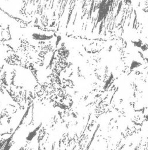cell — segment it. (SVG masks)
<instances>
[{
	"label": "cell",
	"instance_id": "cell-1",
	"mask_svg": "<svg viewBox=\"0 0 148 150\" xmlns=\"http://www.w3.org/2000/svg\"><path fill=\"white\" fill-rule=\"evenodd\" d=\"M0 8L64 36L134 41L140 29L136 0H0Z\"/></svg>",
	"mask_w": 148,
	"mask_h": 150
},
{
	"label": "cell",
	"instance_id": "cell-2",
	"mask_svg": "<svg viewBox=\"0 0 148 150\" xmlns=\"http://www.w3.org/2000/svg\"><path fill=\"white\" fill-rule=\"evenodd\" d=\"M1 50L3 55L51 56L61 35L17 19L0 10Z\"/></svg>",
	"mask_w": 148,
	"mask_h": 150
}]
</instances>
